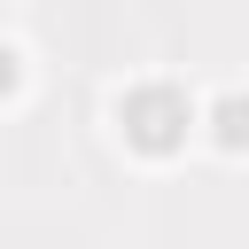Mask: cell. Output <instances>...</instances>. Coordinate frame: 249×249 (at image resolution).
Wrapping results in <instances>:
<instances>
[{"instance_id": "7a4b0ae2", "label": "cell", "mask_w": 249, "mask_h": 249, "mask_svg": "<svg viewBox=\"0 0 249 249\" xmlns=\"http://www.w3.org/2000/svg\"><path fill=\"white\" fill-rule=\"evenodd\" d=\"M218 140L241 148V101H218Z\"/></svg>"}, {"instance_id": "3957f363", "label": "cell", "mask_w": 249, "mask_h": 249, "mask_svg": "<svg viewBox=\"0 0 249 249\" xmlns=\"http://www.w3.org/2000/svg\"><path fill=\"white\" fill-rule=\"evenodd\" d=\"M0 93H16V47L0 39Z\"/></svg>"}, {"instance_id": "6da1fadb", "label": "cell", "mask_w": 249, "mask_h": 249, "mask_svg": "<svg viewBox=\"0 0 249 249\" xmlns=\"http://www.w3.org/2000/svg\"><path fill=\"white\" fill-rule=\"evenodd\" d=\"M117 124H124V140H132L140 156H179V148H187L195 109H187V93H179V86L148 78V86H124V93H117Z\"/></svg>"}]
</instances>
